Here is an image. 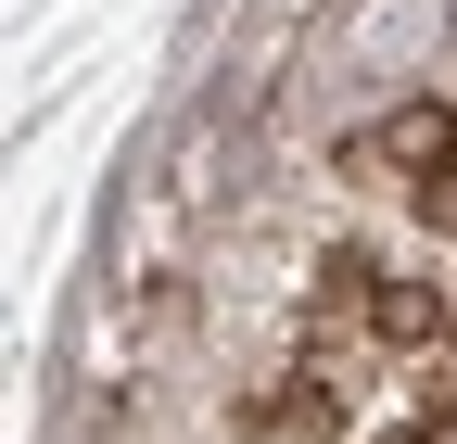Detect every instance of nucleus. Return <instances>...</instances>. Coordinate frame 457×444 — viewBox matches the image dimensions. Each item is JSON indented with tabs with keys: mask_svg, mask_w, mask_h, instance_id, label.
<instances>
[{
	"mask_svg": "<svg viewBox=\"0 0 457 444\" xmlns=\"http://www.w3.org/2000/svg\"><path fill=\"white\" fill-rule=\"evenodd\" d=\"M369 317L394 330V343H432V330H445V305H432L420 280H381V292H369Z\"/></svg>",
	"mask_w": 457,
	"mask_h": 444,
	"instance_id": "f03ea898",
	"label": "nucleus"
},
{
	"mask_svg": "<svg viewBox=\"0 0 457 444\" xmlns=\"http://www.w3.org/2000/svg\"><path fill=\"white\" fill-rule=\"evenodd\" d=\"M420 203H432V229H457V165H445V178H432Z\"/></svg>",
	"mask_w": 457,
	"mask_h": 444,
	"instance_id": "7ed1b4c3",
	"label": "nucleus"
},
{
	"mask_svg": "<svg viewBox=\"0 0 457 444\" xmlns=\"http://www.w3.org/2000/svg\"><path fill=\"white\" fill-rule=\"evenodd\" d=\"M356 165H407V178L432 191L445 165H457V115H445V102H394V115L356 140Z\"/></svg>",
	"mask_w": 457,
	"mask_h": 444,
	"instance_id": "f257e3e1",
	"label": "nucleus"
}]
</instances>
